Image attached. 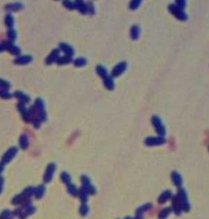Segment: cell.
<instances>
[{
    "mask_svg": "<svg viewBox=\"0 0 209 219\" xmlns=\"http://www.w3.org/2000/svg\"><path fill=\"white\" fill-rule=\"evenodd\" d=\"M5 25L9 29H12V27L14 25V19H13L12 16L10 15V14H8L5 16Z\"/></svg>",
    "mask_w": 209,
    "mask_h": 219,
    "instance_id": "20",
    "label": "cell"
},
{
    "mask_svg": "<svg viewBox=\"0 0 209 219\" xmlns=\"http://www.w3.org/2000/svg\"><path fill=\"white\" fill-rule=\"evenodd\" d=\"M72 61V58L70 56H61L59 57V59L57 60V64L58 65H65V64H68L69 62Z\"/></svg>",
    "mask_w": 209,
    "mask_h": 219,
    "instance_id": "18",
    "label": "cell"
},
{
    "mask_svg": "<svg viewBox=\"0 0 209 219\" xmlns=\"http://www.w3.org/2000/svg\"><path fill=\"white\" fill-rule=\"evenodd\" d=\"M59 55H60V50L59 49H54L52 50L51 53L49 54V56L47 57L46 59V63L48 65H50V64L53 63V62H56L57 61V60L59 59Z\"/></svg>",
    "mask_w": 209,
    "mask_h": 219,
    "instance_id": "6",
    "label": "cell"
},
{
    "mask_svg": "<svg viewBox=\"0 0 209 219\" xmlns=\"http://www.w3.org/2000/svg\"><path fill=\"white\" fill-rule=\"evenodd\" d=\"M7 35H8V38L9 39V41L11 42H12L16 39V31L12 29H9L8 31V33H7Z\"/></svg>",
    "mask_w": 209,
    "mask_h": 219,
    "instance_id": "23",
    "label": "cell"
},
{
    "mask_svg": "<svg viewBox=\"0 0 209 219\" xmlns=\"http://www.w3.org/2000/svg\"><path fill=\"white\" fill-rule=\"evenodd\" d=\"M169 10L171 11V13L172 14L176 16V18H178L180 20H186L187 19V16H186V13H184V11L176 5L172 4V5L169 6Z\"/></svg>",
    "mask_w": 209,
    "mask_h": 219,
    "instance_id": "1",
    "label": "cell"
},
{
    "mask_svg": "<svg viewBox=\"0 0 209 219\" xmlns=\"http://www.w3.org/2000/svg\"><path fill=\"white\" fill-rule=\"evenodd\" d=\"M32 61V57L30 56H19L15 59V62L18 65H26Z\"/></svg>",
    "mask_w": 209,
    "mask_h": 219,
    "instance_id": "11",
    "label": "cell"
},
{
    "mask_svg": "<svg viewBox=\"0 0 209 219\" xmlns=\"http://www.w3.org/2000/svg\"><path fill=\"white\" fill-rule=\"evenodd\" d=\"M140 34V29L137 26H133V28L131 30V37L133 39H137Z\"/></svg>",
    "mask_w": 209,
    "mask_h": 219,
    "instance_id": "21",
    "label": "cell"
},
{
    "mask_svg": "<svg viewBox=\"0 0 209 219\" xmlns=\"http://www.w3.org/2000/svg\"><path fill=\"white\" fill-rule=\"evenodd\" d=\"M11 88V84L8 82L3 80V79H0V88L1 89H4L8 91Z\"/></svg>",
    "mask_w": 209,
    "mask_h": 219,
    "instance_id": "24",
    "label": "cell"
},
{
    "mask_svg": "<svg viewBox=\"0 0 209 219\" xmlns=\"http://www.w3.org/2000/svg\"><path fill=\"white\" fill-rule=\"evenodd\" d=\"M164 142V140L163 138H150L148 139H146L145 143L149 145H160L162 143Z\"/></svg>",
    "mask_w": 209,
    "mask_h": 219,
    "instance_id": "13",
    "label": "cell"
},
{
    "mask_svg": "<svg viewBox=\"0 0 209 219\" xmlns=\"http://www.w3.org/2000/svg\"><path fill=\"white\" fill-rule=\"evenodd\" d=\"M172 179H173L174 182H175L176 185H180V184L181 183V176L179 175L178 173H172Z\"/></svg>",
    "mask_w": 209,
    "mask_h": 219,
    "instance_id": "26",
    "label": "cell"
},
{
    "mask_svg": "<svg viewBox=\"0 0 209 219\" xmlns=\"http://www.w3.org/2000/svg\"><path fill=\"white\" fill-rule=\"evenodd\" d=\"M61 180L66 182V183H69L70 181V177L69 176V174L66 173H61Z\"/></svg>",
    "mask_w": 209,
    "mask_h": 219,
    "instance_id": "28",
    "label": "cell"
},
{
    "mask_svg": "<svg viewBox=\"0 0 209 219\" xmlns=\"http://www.w3.org/2000/svg\"><path fill=\"white\" fill-rule=\"evenodd\" d=\"M97 74H99L100 76L103 78V79H105L106 77L109 76L107 74V70H106V69H105L104 66H98L97 67Z\"/></svg>",
    "mask_w": 209,
    "mask_h": 219,
    "instance_id": "17",
    "label": "cell"
},
{
    "mask_svg": "<svg viewBox=\"0 0 209 219\" xmlns=\"http://www.w3.org/2000/svg\"><path fill=\"white\" fill-rule=\"evenodd\" d=\"M152 123H153L154 126L155 127L156 131L158 132V134L161 136L164 135L165 129H164V127H163L162 123H161L160 119H159L158 116H154V117L152 118Z\"/></svg>",
    "mask_w": 209,
    "mask_h": 219,
    "instance_id": "3",
    "label": "cell"
},
{
    "mask_svg": "<svg viewBox=\"0 0 209 219\" xmlns=\"http://www.w3.org/2000/svg\"><path fill=\"white\" fill-rule=\"evenodd\" d=\"M140 1H133V2L131 3L130 5L131 9H136V8H137L138 7L140 6Z\"/></svg>",
    "mask_w": 209,
    "mask_h": 219,
    "instance_id": "30",
    "label": "cell"
},
{
    "mask_svg": "<svg viewBox=\"0 0 209 219\" xmlns=\"http://www.w3.org/2000/svg\"><path fill=\"white\" fill-rule=\"evenodd\" d=\"M14 96H15L17 99L20 100V102H22L24 104H27V103H29L30 101V97L27 96V95L24 94L22 92H19V91H17V92H16L15 93H14Z\"/></svg>",
    "mask_w": 209,
    "mask_h": 219,
    "instance_id": "12",
    "label": "cell"
},
{
    "mask_svg": "<svg viewBox=\"0 0 209 219\" xmlns=\"http://www.w3.org/2000/svg\"><path fill=\"white\" fill-rule=\"evenodd\" d=\"M68 190H69V192L73 194V195H74V193L76 192V188H75V186H74V185H69V186H68Z\"/></svg>",
    "mask_w": 209,
    "mask_h": 219,
    "instance_id": "31",
    "label": "cell"
},
{
    "mask_svg": "<svg viewBox=\"0 0 209 219\" xmlns=\"http://www.w3.org/2000/svg\"><path fill=\"white\" fill-rule=\"evenodd\" d=\"M126 68H127V64L125 63V62H122V63H119V65H117V66L114 68V70H113V77H117L119 76V74H122V73L125 71Z\"/></svg>",
    "mask_w": 209,
    "mask_h": 219,
    "instance_id": "7",
    "label": "cell"
},
{
    "mask_svg": "<svg viewBox=\"0 0 209 219\" xmlns=\"http://www.w3.org/2000/svg\"><path fill=\"white\" fill-rule=\"evenodd\" d=\"M63 4L66 8H67L68 9H74L75 7H74V2H70V1H64L63 2Z\"/></svg>",
    "mask_w": 209,
    "mask_h": 219,
    "instance_id": "27",
    "label": "cell"
},
{
    "mask_svg": "<svg viewBox=\"0 0 209 219\" xmlns=\"http://www.w3.org/2000/svg\"><path fill=\"white\" fill-rule=\"evenodd\" d=\"M55 169H56V166L54 163H49L48 166L46 168V172H45V174H44V181L45 182H49L51 181V178H52V176H53V173L55 172Z\"/></svg>",
    "mask_w": 209,
    "mask_h": 219,
    "instance_id": "5",
    "label": "cell"
},
{
    "mask_svg": "<svg viewBox=\"0 0 209 219\" xmlns=\"http://www.w3.org/2000/svg\"><path fill=\"white\" fill-rule=\"evenodd\" d=\"M59 47H60V48L63 51V52L66 53V56L71 57V56L74 55V49H73V48H72L71 46H69V44H67V43H61Z\"/></svg>",
    "mask_w": 209,
    "mask_h": 219,
    "instance_id": "9",
    "label": "cell"
},
{
    "mask_svg": "<svg viewBox=\"0 0 209 219\" xmlns=\"http://www.w3.org/2000/svg\"><path fill=\"white\" fill-rule=\"evenodd\" d=\"M34 106L37 110V112H39V111H42V110H44V101L41 99V98H37L34 102Z\"/></svg>",
    "mask_w": 209,
    "mask_h": 219,
    "instance_id": "15",
    "label": "cell"
},
{
    "mask_svg": "<svg viewBox=\"0 0 209 219\" xmlns=\"http://www.w3.org/2000/svg\"><path fill=\"white\" fill-rule=\"evenodd\" d=\"M12 97V95L7 91V90L1 89L0 88V97H2L3 99H8Z\"/></svg>",
    "mask_w": 209,
    "mask_h": 219,
    "instance_id": "25",
    "label": "cell"
},
{
    "mask_svg": "<svg viewBox=\"0 0 209 219\" xmlns=\"http://www.w3.org/2000/svg\"><path fill=\"white\" fill-rule=\"evenodd\" d=\"M24 6L21 3H12L9 5L6 6V9H8L10 12H16V11L23 9Z\"/></svg>",
    "mask_w": 209,
    "mask_h": 219,
    "instance_id": "14",
    "label": "cell"
},
{
    "mask_svg": "<svg viewBox=\"0 0 209 219\" xmlns=\"http://www.w3.org/2000/svg\"><path fill=\"white\" fill-rule=\"evenodd\" d=\"M104 79V85H105V87L107 88L108 89L112 90L113 88H114V87H115V84H114V81H113L112 78L110 76H107Z\"/></svg>",
    "mask_w": 209,
    "mask_h": 219,
    "instance_id": "19",
    "label": "cell"
},
{
    "mask_svg": "<svg viewBox=\"0 0 209 219\" xmlns=\"http://www.w3.org/2000/svg\"><path fill=\"white\" fill-rule=\"evenodd\" d=\"M3 167H4V166H3V163H0V173L3 172Z\"/></svg>",
    "mask_w": 209,
    "mask_h": 219,
    "instance_id": "34",
    "label": "cell"
},
{
    "mask_svg": "<svg viewBox=\"0 0 209 219\" xmlns=\"http://www.w3.org/2000/svg\"><path fill=\"white\" fill-rule=\"evenodd\" d=\"M44 186H39L38 187V189L36 190V196L37 197H41V196L44 195Z\"/></svg>",
    "mask_w": 209,
    "mask_h": 219,
    "instance_id": "29",
    "label": "cell"
},
{
    "mask_svg": "<svg viewBox=\"0 0 209 219\" xmlns=\"http://www.w3.org/2000/svg\"><path fill=\"white\" fill-rule=\"evenodd\" d=\"M19 144H20V147L22 148V149H26V148L28 147L29 140H28V138H27V136L25 135V134L20 136Z\"/></svg>",
    "mask_w": 209,
    "mask_h": 219,
    "instance_id": "16",
    "label": "cell"
},
{
    "mask_svg": "<svg viewBox=\"0 0 209 219\" xmlns=\"http://www.w3.org/2000/svg\"><path fill=\"white\" fill-rule=\"evenodd\" d=\"M3 185V178H2V177H0V192H1V191H2Z\"/></svg>",
    "mask_w": 209,
    "mask_h": 219,
    "instance_id": "32",
    "label": "cell"
},
{
    "mask_svg": "<svg viewBox=\"0 0 209 219\" xmlns=\"http://www.w3.org/2000/svg\"><path fill=\"white\" fill-rule=\"evenodd\" d=\"M74 7L83 14L88 13V4H85L82 1H75L74 2Z\"/></svg>",
    "mask_w": 209,
    "mask_h": 219,
    "instance_id": "8",
    "label": "cell"
},
{
    "mask_svg": "<svg viewBox=\"0 0 209 219\" xmlns=\"http://www.w3.org/2000/svg\"><path fill=\"white\" fill-rule=\"evenodd\" d=\"M25 105L26 104H24L22 102H19L17 104V108H18V110L20 111L21 115H22V117H23L24 120H26V121H28V120H30V119H29L28 110H26V106H25Z\"/></svg>",
    "mask_w": 209,
    "mask_h": 219,
    "instance_id": "10",
    "label": "cell"
},
{
    "mask_svg": "<svg viewBox=\"0 0 209 219\" xmlns=\"http://www.w3.org/2000/svg\"><path fill=\"white\" fill-rule=\"evenodd\" d=\"M4 50H5V48H4V47H3V43H0V52H3Z\"/></svg>",
    "mask_w": 209,
    "mask_h": 219,
    "instance_id": "33",
    "label": "cell"
},
{
    "mask_svg": "<svg viewBox=\"0 0 209 219\" xmlns=\"http://www.w3.org/2000/svg\"><path fill=\"white\" fill-rule=\"evenodd\" d=\"M3 45L4 47L5 50H8L10 53L15 56H18L20 53V49L18 47L15 46L11 41H3Z\"/></svg>",
    "mask_w": 209,
    "mask_h": 219,
    "instance_id": "2",
    "label": "cell"
},
{
    "mask_svg": "<svg viewBox=\"0 0 209 219\" xmlns=\"http://www.w3.org/2000/svg\"><path fill=\"white\" fill-rule=\"evenodd\" d=\"M74 66L77 67H80V66H83L87 64V61L86 59L83 58V57H79V58H77L74 62Z\"/></svg>",
    "mask_w": 209,
    "mask_h": 219,
    "instance_id": "22",
    "label": "cell"
},
{
    "mask_svg": "<svg viewBox=\"0 0 209 219\" xmlns=\"http://www.w3.org/2000/svg\"><path fill=\"white\" fill-rule=\"evenodd\" d=\"M16 153H17V149H16V148H10V149L4 154V156H3V159H2L3 163H9V162L15 157Z\"/></svg>",
    "mask_w": 209,
    "mask_h": 219,
    "instance_id": "4",
    "label": "cell"
}]
</instances>
